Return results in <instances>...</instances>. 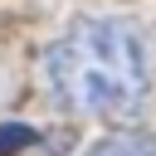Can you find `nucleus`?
<instances>
[{"label":"nucleus","instance_id":"obj_1","mask_svg":"<svg viewBox=\"0 0 156 156\" xmlns=\"http://www.w3.org/2000/svg\"><path fill=\"white\" fill-rule=\"evenodd\" d=\"M44 83L78 117H127L151 88L146 39L122 15H78L44 49Z\"/></svg>","mask_w":156,"mask_h":156},{"label":"nucleus","instance_id":"obj_2","mask_svg":"<svg viewBox=\"0 0 156 156\" xmlns=\"http://www.w3.org/2000/svg\"><path fill=\"white\" fill-rule=\"evenodd\" d=\"M88 156H156V132H107L88 146Z\"/></svg>","mask_w":156,"mask_h":156},{"label":"nucleus","instance_id":"obj_3","mask_svg":"<svg viewBox=\"0 0 156 156\" xmlns=\"http://www.w3.org/2000/svg\"><path fill=\"white\" fill-rule=\"evenodd\" d=\"M29 141H34V132H29V127H20V122H5V127H0V156L24 151Z\"/></svg>","mask_w":156,"mask_h":156}]
</instances>
